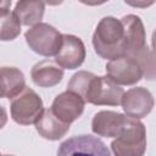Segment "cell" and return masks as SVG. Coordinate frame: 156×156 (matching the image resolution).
Returning <instances> with one entry per match:
<instances>
[{"mask_svg":"<svg viewBox=\"0 0 156 156\" xmlns=\"http://www.w3.org/2000/svg\"><path fill=\"white\" fill-rule=\"evenodd\" d=\"M30 78L33 83L40 88H52L62 80L63 68L55 61L43 60L32 67Z\"/></svg>","mask_w":156,"mask_h":156,"instance_id":"13","label":"cell"},{"mask_svg":"<svg viewBox=\"0 0 156 156\" xmlns=\"http://www.w3.org/2000/svg\"><path fill=\"white\" fill-rule=\"evenodd\" d=\"M85 46L82 39L73 34H62V44L55 55V62L65 69H76L85 60Z\"/></svg>","mask_w":156,"mask_h":156,"instance_id":"9","label":"cell"},{"mask_svg":"<svg viewBox=\"0 0 156 156\" xmlns=\"http://www.w3.org/2000/svg\"><path fill=\"white\" fill-rule=\"evenodd\" d=\"M124 90L107 76H94L85 93L84 101L96 106H118Z\"/></svg>","mask_w":156,"mask_h":156,"instance_id":"5","label":"cell"},{"mask_svg":"<svg viewBox=\"0 0 156 156\" xmlns=\"http://www.w3.org/2000/svg\"><path fill=\"white\" fill-rule=\"evenodd\" d=\"M127 119V115L102 110L94 115L91 121V130L99 136L116 138L123 129Z\"/></svg>","mask_w":156,"mask_h":156,"instance_id":"12","label":"cell"},{"mask_svg":"<svg viewBox=\"0 0 156 156\" xmlns=\"http://www.w3.org/2000/svg\"><path fill=\"white\" fill-rule=\"evenodd\" d=\"M127 5L135 9H146L155 4V0H123Z\"/></svg>","mask_w":156,"mask_h":156,"instance_id":"19","label":"cell"},{"mask_svg":"<svg viewBox=\"0 0 156 156\" xmlns=\"http://www.w3.org/2000/svg\"><path fill=\"white\" fill-rule=\"evenodd\" d=\"M106 76L118 85H134L144 76L139 61L128 55L110 60L106 66Z\"/></svg>","mask_w":156,"mask_h":156,"instance_id":"6","label":"cell"},{"mask_svg":"<svg viewBox=\"0 0 156 156\" xmlns=\"http://www.w3.org/2000/svg\"><path fill=\"white\" fill-rule=\"evenodd\" d=\"M94 76H95L94 73L88 72V71H78L77 73H74L71 77V79L67 84V89L77 93L84 100L85 93H87V90L89 88V84H90Z\"/></svg>","mask_w":156,"mask_h":156,"instance_id":"18","label":"cell"},{"mask_svg":"<svg viewBox=\"0 0 156 156\" xmlns=\"http://www.w3.org/2000/svg\"><path fill=\"white\" fill-rule=\"evenodd\" d=\"M34 126H35V130L41 138L52 141L61 139L69 130V124L58 119L54 115L51 108H46V110L44 108L39 118L34 123Z\"/></svg>","mask_w":156,"mask_h":156,"instance_id":"14","label":"cell"},{"mask_svg":"<svg viewBox=\"0 0 156 156\" xmlns=\"http://www.w3.org/2000/svg\"><path fill=\"white\" fill-rule=\"evenodd\" d=\"M24 39L29 49L45 57L55 56L62 44V34L54 26L44 22L32 26L24 33Z\"/></svg>","mask_w":156,"mask_h":156,"instance_id":"3","label":"cell"},{"mask_svg":"<svg viewBox=\"0 0 156 156\" xmlns=\"http://www.w3.org/2000/svg\"><path fill=\"white\" fill-rule=\"evenodd\" d=\"M111 150L117 156H141L146 150V128L143 122L128 116L121 133L112 140Z\"/></svg>","mask_w":156,"mask_h":156,"instance_id":"2","label":"cell"},{"mask_svg":"<svg viewBox=\"0 0 156 156\" xmlns=\"http://www.w3.org/2000/svg\"><path fill=\"white\" fill-rule=\"evenodd\" d=\"M44 111V104L41 98L30 88L26 87L18 95L11 99L10 112L12 119L21 126H30L37 122L41 112Z\"/></svg>","mask_w":156,"mask_h":156,"instance_id":"4","label":"cell"},{"mask_svg":"<svg viewBox=\"0 0 156 156\" xmlns=\"http://www.w3.org/2000/svg\"><path fill=\"white\" fill-rule=\"evenodd\" d=\"M121 105L127 116L141 119L152 111L155 101L150 90L144 87H135L123 93Z\"/></svg>","mask_w":156,"mask_h":156,"instance_id":"8","label":"cell"},{"mask_svg":"<svg viewBox=\"0 0 156 156\" xmlns=\"http://www.w3.org/2000/svg\"><path fill=\"white\" fill-rule=\"evenodd\" d=\"M95 52L105 60H113L127 54V39L121 20L106 16L100 20L93 34Z\"/></svg>","mask_w":156,"mask_h":156,"instance_id":"1","label":"cell"},{"mask_svg":"<svg viewBox=\"0 0 156 156\" xmlns=\"http://www.w3.org/2000/svg\"><path fill=\"white\" fill-rule=\"evenodd\" d=\"M45 12V4L41 0H18L15 5L13 13L21 26H34L41 22Z\"/></svg>","mask_w":156,"mask_h":156,"instance_id":"16","label":"cell"},{"mask_svg":"<svg viewBox=\"0 0 156 156\" xmlns=\"http://www.w3.org/2000/svg\"><path fill=\"white\" fill-rule=\"evenodd\" d=\"M84 107L85 101L83 98L77 93L67 89L54 99L50 108L58 119L71 124L82 116Z\"/></svg>","mask_w":156,"mask_h":156,"instance_id":"10","label":"cell"},{"mask_svg":"<svg viewBox=\"0 0 156 156\" xmlns=\"http://www.w3.org/2000/svg\"><path fill=\"white\" fill-rule=\"evenodd\" d=\"M6 123H7V112H6V108L4 106H0V129H2Z\"/></svg>","mask_w":156,"mask_h":156,"instance_id":"20","label":"cell"},{"mask_svg":"<svg viewBox=\"0 0 156 156\" xmlns=\"http://www.w3.org/2000/svg\"><path fill=\"white\" fill-rule=\"evenodd\" d=\"M41 1H44V4H48L50 6H58L63 2V0H41Z\"/></svg>","mask_w":156,"mask_h":156,"instance_id":"23","label":"cell"},{"mask_svg":"<svg viewBox=\"0 0 156 156\" xmlns=\"http://www.w3.org/2000/svg\"><path fill=\"white\" fill-rule=\"evenodd\" d=\"M76 154H87V155H95V156H110L111 152L107 149L106 144L93 135H74L69 139H66L60 144L57 149V155L67 156V155H76Z\"/></svg>","mask_w":156,"mask_h":156,"instance_id":"7","label":"cell"},{"mask_svg":"<svg viewBox=\"0 0 156 156\" xmlns=\"http://www.w3.org/2000/svg\"><path fill=\"white\" fill-rule=\"evenodd\" d=\"M0 99H1V94H0Z\"/></svg>","mask_w":156,"mask_h":156,"instance_id":"24","label":"cell"},{"mask_svg":"<svg viewBox=\"0 0 156 156\" xmlns=\"http://www.w3.org/2000/svg\"><path fill=\"white\" fill-rule=\"evenodd\" d=\"M21 33V23L10 10L0 11V40H15Z\"/></svg>","mask_w":156,"mask_h":156,"instance_id":"17","label":"cell"},{"mask_svg":"<svg viewBox=\"0 0 156 156\" xmlns=\"http://www.w3.org/2000/svg\"><path fill=\"white\" fill-rule=\"evenodd\" d=\"M26 88L24 74L17 67H0V94L1 98L13 99Z\"/></svg>","mask_w":156,"mask_h":156,"instance_id":"15","label":"cell"},{"mask_svg":"<svg viewBox=\"0 0 156 156\" xmlns=\"http://www.w3.org/2000/svg\"><path fill=\"white\" fill-rule=\"evenodd\" d=\"M78 1L84 5H88V6H99V5L107 2L108 0H78Z\"/></svg>","mask_w":156,"mask_h":156,"instance_id":"21","label":"cell"},{"mask_svg":"<svg viewBox=\"0 0 156 156\" xmlns=\"http://www.w3.org/2000/svg\"><path fill=\"white\" fill-rule=\"evenodd\" d=\"M10 6H11V0H0V11L10 10Z\"/></svg>","mask_w":156,"mask_h":156,"instance_id":"22","label":"cell"},{"mask_svg":"<svg viewBox=\"0 0 156 156\" xmlns=\"http://www.w3.org/2000/svg\"><path fill=\"white\" fill-rule=\"evenodd\" d=\"M121 21L123 23L127 39L126 55L138 58L149 49L146 45V32L144 23L136 15H126L121 18Z\"/></svg>","mask_w":156,"mask_h":156,"instance_id":"11","label":"cell"}]
</instances>
